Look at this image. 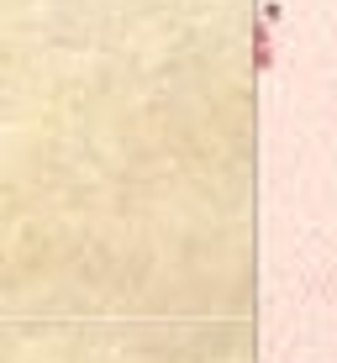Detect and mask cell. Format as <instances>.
Instances as JSON below:
<instances>
[{"label":"cell","instance_id":"1","mask_svg":"<svg viewBox=\"0 0 337 363\" xmlns=\"http://www.w3.org/2000/svg\"><path fill=\"white\" fill-rule=\"evenodd\" d=\"M253 69L264 74L274 69V43H269V21H258V32H253Z\"/></svg>","mask_w":337,"mask_h":363},{"label":"cell","instance_id":"2","mask_svg":"<svg viewBox=\"0 0 337 363\" xmlns=\"http://www.w3.org/2000/svg\"><path fill=\"white\" fill-rule=\"evenodd\" d=\"M280 16H284V6H280V0H264V21H269V27H274Z\"/></svg>","mask_w":337,"mask_h":363}]
</instances>
